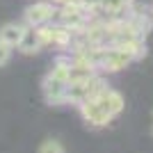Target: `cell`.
Segmentation results:
<instances>
[{
  "mask_svg": "<svg viewBox=\"0 0 153 153\" xmlns=\"http://www.w3.org/2000/svg\"><path fill=\"white\" fill-rule=\"evenodd\" d=\"M66 66H69V57H57L53 69L41 80V94H44L48 105H62L64 103V94H66V87H69Z\"/></svg>",
  "mask_w": 153,
  "mask_h": 153,
  "instance_id": "cell-2",
  "label": "cell"
},
{
  "mask_svg": "<svg viewBox=\"0 0 153 153\" xmlns=\"http://www.w3.org/2000/svg\"><path fill=\"white\" fill-rule=\"evenodd\" d=\"M55 12H57V7L53 5L51 0H37V2H32V5L25 7L23 23H25V25H32V27L46 25V23H51V21L55 19Z\"/></svg>",
  "mask_w": 153,
  "mask_h": 153,
  "instance_id": "cell-4",
  "label": "cell"
},
{
  "mask_svg": "<svg viewBox=\"0 0 153 153\" xmlns=\"http://www.w3.org/2000/svg\"><path fill=\"white\" fill-rule=\"evenodd\" d=\"M103 87H108V82L103 80L101 73H96V76H91V78H85V80H78V82H69L66 94H64V103L80 105L85 98L94 96L96 91H101Z\"/></svg>",
  "mask_w": 153,
  "mask_h": 153,
  "instance_id": "cell-3",
  "label": "cell"
},
{
  "mask_svg": "<svg viewBox=\"0 0 153 153\" xmlns=\"http://www.w3.org/2000/svg\"><path fill=\"white\" fill-rule=\"evenodd\" d=\"M37 153H66L64 151V144L59 140H44L41 144H39V151Z\"/></svg>",
  "mask_w": 153,
  "mask_h": 153,
  "instance_id": "cell-7",
  "label": "cell"
},
{
  "mask_svg": "<svg viewBox=\"0 0 153 153\" xmlns=\"http://www.w3.org/2000/svg\"><path fill=\"white\" fill-rule=\"evenodd\" d=\"M78 108H80V114H82L87 126L103 128L123 112V96L121 91L112 89V87H103L94 96L85 98Z\"/></svg>",
  "mask_w": 153,
  "mask_h": 153,
  "instance_id": "cell-1",
  "label": "cell"
},
{
  "mask_svg": "<svg viewBox=\"0 0 153 153\" xmlns=\"http://www.w3.org/2000/svg\"><path fill=\"white\" fill-rule=\"evenodd\" d=\"M23 32H25V23H5V25L0 27V41H5L7 46H12V48H16L21 41V37H23Z\"/></svg>",
  "mask_w": 153,
  "mask_h": 153,
  "instance_id": "cell-6",
  "label": "cell"
},
{
  "mask_svg": "<svg viewBox=\"0 0 153 153\" xmlns=\"http://www.w3.org/2000/svg\"><path fill=\"white\" fill-rule=\"evenodd\" d=\"M130 2H135V0H130Z\"/></svg>",
  "mask_w": 153,
  "mask_h": 153,
  "instance_id": "cell-11",
  "label": "cell"
},
{
  "mask_svg": "<svg viewBox=\"0 0 153 153\" xmlns=\"http://www.w3.org/2000/svg\"><path fill=\"white\" fill-rule=\"evenodd\" d=\"M151 135H153V121H151Z\"/></svg>",
  "mask_w": 153,
  "mask_h": 153,
  "instance_id": "cell-10",
  "label": "cell"
},
{
  "mask_svg": "<svg viewBox=\"0 0 153 153\" xmlns=\"http://www.w3.org/2000/svg\"><path fill=\"white\" fill-rule=\"evenodd\" d=\"M44 48L41 44V34H39V27H32V25H25V32H23V37H21L19 46H16V51H21L23 55H34Z\"/></svg>",
  "mask_w": 153,
  "mask_h": 153,
  "instance_id": "cell-5",
  "label": "cell"
},
{
  "mask_svg": "<svg viewBox=\"0 0 153 153\" xmlns=\"http://www.w3.org/2000/svg\"><path fill=\"white\" fill-rule=\"evenodd\" d=\"M12 57V46H7L5 41H0V66H5Z\"/></svg>",
  "mask_w": 153,
  "mask_h": 153,
  "instance_id": "cell-8",
  "label": "cell"
},
{
  "mask_svg": "<svg viewBox=\"0 0 153 153\" xmlns=\"http://www.w3.org/2000/svg\"><path fill=\"white\" fill-rule=\"evenodd\" d=\"M51 2L55 7H62V5H85L87 0H51ZM85 7H87V5H85Z\"/></svg>",
  "mask_w": 153,
  "mask_h": 153,
  "instance_id": "cell-9",
  "label": "cell"
}]
</instances>
